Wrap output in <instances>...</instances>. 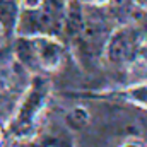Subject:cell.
I'll return each mask as SVG.
<instances>
[{
  "label": "cell",
  "instance_id": "obj_3",
  "mask_svg": "<svg viewBox=\"0 0 147 147\" xmlns=\"http://www.w3.org/2000/svg\"><path fill=\"white\" fill-rule=\"evenodd\" d=\"M31 46H33L34 62L39 67H43L46 70L58 69V65L62 63V57H63V50H62L60 43H57L55 39H50L46 36H41L33 39Z\"/></svg>",
  "mask_w": 147,
  "mask_h": 147
},
{
  "label": "cell",
  "instance_id": "obj_7",
  "mask_svg": "<svg viewBox=\"0 0 147 147\" xmlns=\"http://www.w3.org/2000/svg\"><path fill=\"white\" fill-rule=\"evenodd\" d=\"M45 0H22V5L29 10H38L41 5H43Z\"/></svg>",
  "mask_w": 147,
  "mask_h": 147
},
{
  "label": "cell",
  "instance_id": "obj_10",
  "mask_svg": "<svg viewBox=\"0 0 147 147\" xmlns=\"http://www.w3.org/2000/svg\"><path fill=\"white\" fill-rule=\"evenodd\" d=\"M134 2H135V5H139V7L147 10V0H134Z\"/></svg>",
  "mask_w": 147,
  "mask_h": 147
},
{
  "label": "cell",
  "instance_id": "obj_6",
  "mask_svg": "<svg viewBox=\"0 0 147 147\" xmlns=\"http://www.w3.org/2000/svg\"><path fill=\"white\" fill-rule=\"evenodd\" d=\"M89 121V113L84 110V108H74L69 115V123L72 125L74 128H82L84 125H87Z\"/></svg>",
  "mask_w": 147,
  "mask_h": 147
},
{
  "label": "cell",
  "instance_id": "obj_8",
  "mask_svg": "<svg viewBox=\"0 0 147 147\" xmlns=\"http://www.w3.org/2000/svg\"><path fill=\"white\" fill-rule=\"evenodd\" d=\"M84 2H89V3H94V5H105V3H110L111 0H84Z\"/></svg>",
  "mask_w": 147,
  "mask_h": 147
},
{
  "label": "cell",
  "instance_id": "obj_12",
  "mask_svg": "<svg viewBox=\"0 0 147 147\" xmlns=\"http://www.w3.org/2000/svg\"><path fill=\"white\" fill-rule=\"evenodd\" d=\"M0 140H2V132H0Z\"/></svg>",
  "mask_w": 147,
  "mask_h": 147
},
{
  "label": "cell",
  "instance_id": "obj_4",
  "mask_svg": "<svg viewBox=\"0 0 147 147\" xmlns=\"http://www.w3.org/2000/svg\"><path fill=\"white\" fill-rule=\"evenodd\" d=\"M86 29L84 12L77 0H70L65 9V33L70 38L80 36Z\"/></svg>",
  "mask_w": 147,
  "mask_h": 147
},
{
  "label": "cell",
  "instance_id": "obj_2",
  "mask_svg": "<svg viewBox=\"0 0 147 147\" xmlns=\"http://www.w3.org/2000/svg\"><path fill=\"white\" fill-rule=\"evenodd\" d=\"M140 34L134 28H120L106 43V57L111 63H125L134 60L140 50Z\"/></svg>",
  "mask_w": 147,
  "mask_h": 147
},
{
  "label": "cell",
  "instance_id": "obj_9",
  "mask_svg": "<svg viewBox=\"0 0 147 147\" xmlns=\"http://www.w3.org/2000/svg\"><path fill=\"white\" fill-rule=\"evenodd\" d=\"M121 147H142V146H140L139 142H134V140H130V142H125Z\"/></svg>",
  "mask_w": 147,
  "mask_h": 147
},
{
  "label": "cell",
  "instance_id": "obj_11",
  "mask_svg": "<svg viewBox=\"0 0 147 147\" xmlns=\"http://www.w3.org/2000/svg\"><path fill=\"white\" fill-rule=\"evenodd\" d=\"M48 147H57V146H53V144H51V146H48Z\"/></svg>",
  "mask_w": 147,
  "mask_h": 147
},
{
  "label": "cell",
  "instance_id": "obj_1",
  "mask_svg": "<svg viewBox=\"0 0 147 147\" xmlns=\"http://www.w3.org/2000/svg\"><path fill=\"white\" fill-rule=\"evenodd\" d=\"M46 94H48L46 82L38 79L33 84V87L29 89V92L26 94L22 105L19 106L17 116H16V134L17 135H26L33 130L36 116L45 106Z\"/></svg>",
  "mask_w": 147,
  "mask_h": 147
},
{
  "label": "cell",
  "instance_id": "obj_5",
  "mask_svg": "<svg viewBox=\"0 0 147 147\" xmlns=\"http://www.w3.org/2000/svg\"><path fill=\"white\" fill-rule=\"evenodd\" d=\"M125 96H127L132 103L140 105V106L147 108V82L130 86V87L125 91Z\"/></svg>",
  "mask_w": 147,
  "mask_h": 147
}]
</instances>
